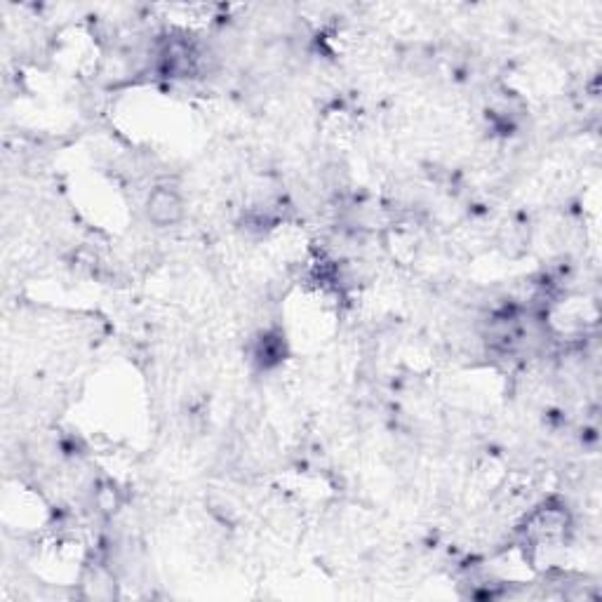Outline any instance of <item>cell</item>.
Wrapping results in <instances>:
<instances>
[{"instance_id": "cell-1", "label": "cell", "mask_w": 602, "mask_h": 602, "mask_svg": "<svg viewBox=\"0 0 602 602\" xmlns=\"http://www.w3.org/2000/svg\"><path fill=\"white\" fill-rule=\"evenodd\" d=\"M146 217L151 224L175 226L184 217V200L170 186H156L146 198Z\"/></svg>"}]
</instances>
